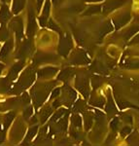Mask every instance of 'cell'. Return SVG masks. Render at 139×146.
Wrapping results in <instances>:
<instances>
[{"label": "cell", "mask_w": 139, "mask_h": 146, "mask_svg": "<svg viewBox=\"0 0 139 146\" xmlns=\"http://www.w3.org/2000/svg\"><path fill=\"white\" fill-rule=\"evenodd\" d=\"M139 42V34L136 37H134V39L132 40V43H138Z\"/></svg>", "instance_id": "cell-37"}, {"label": "cell", "mask_w": 139, "mask_h": 146, "mask_svg": "<svg viewBox=\"0 0 139 146\" xmlns=\"http://www.w3.org/2000/svg\"><path fill=\"white\" fill-rule=\"evenodd\" d=\"M44 0H37V11H40V9H41V6L42 4H43Z\"/></svg>", "instance_id": "cell-36"}, {"label": "cell", "mask_w": 139, "mask_h": 146, "mask_svg": "<svg viewBox=\"0 0 139 146\" xmlns=\"http://www.w3.org/2000/svg\"><path fill=\"white\" fill-rule=\"evenodd\" d=\"M130 128L129 127H126V128H124L122 129V131H121V135H122V136H126V135H128L129 133H130Z\"/></svg>", "instance_id": "cell-33"}, {"label": "cell", "mask_w": 139, "mask_h": 146, "mask_svg": "<svg viewBox=\"0 0 139 146\" xmlns=\"http://www.w3.org/2000/svg\"><path fill=\"white\" fill-rule=\"evenodd\" d=\"M1 1L3 2V3H7V2H9L10 0H1Z\"/></svg>", "instance_id": "cell-39"}, {"label": "cell", "mask_w": 139, "mask_h": 146, "mask_svg": "<svg viewBox=\"0 0 139 146\" xmlns=\"http://www.w3.org/2000/svg\"><path fill=\"white\" fill-rule=\"evenodd\" d=\"M58 67H52V66H49V67H44V68H41L37 71V76L39 78H49V77H52L58 72Z\"/></svg>", "instance_id": "cell-10"}, {"label": "cell", "mask_w": 139, "mask_h": 146, "mask_svg": "<svg viewBox=\"0 0 139 146\" xmlns=\"http://www.w3.org/2000/svg\"><path fill=\"white\" fill-rule=\"evenodd\" d=\"M58 128L60 129L61 131H64L67 128V115L65 117H63L58 123Z\"/></svg>", "instance_id": "cell-25"}, {"label": "cell", "mask_w": 139, "mask_h": 146, "mask_svg": "<svg viewBox=\"0 0 139 146\" xmlns=\"http://www.w3.org/2000/svg\"><path fill=\"white\" fill-rule=\"evenodd\" d=\"M126 2V0H111V1H107L103 5V12L104 13H109V12L114 11L115 9L124 5Z\"/></svg>", "instance_id": "cell-8"}, {"label": "cell", "mask_w": 139, "mask_h": 146, "mask_svg": "<svg viewBox=\"0 0 139 146\" xmlns=\"http://www.w3.org/2000/svg\"><path fill=\"white\" fill-rule=\"evenodd\" d=\"M25 4V0H14L13 1V7H12V11L15 15H18L21 11L23 9Z\"/></svg>", "instance_id": "cell-16"}, {"label": "cell", "mask_w": 139, "mask_h": 146, "mask_svg": "<svg viewBox=\"0 0 139 146\" xmlns=\"http://www.w3.org/2000/svg\"><path fill=\"white\" fill-rule=\"evenodd\" d=\"M30 48H31V43H30V40L28 39L23 44V46L21 47L20 49V52H19V55H18V58H24L26 56V55L29 53L30 51Z\"/></svg>", "instance_id": "cell-14"}, {"label": "cell", "mask_w": 139, "mask_h": 146, "mask_svg": "<svg viewBox=\"0 0 139 146\" xmlns=\"http://www.w3.org/2000/svg\"><path fill=\"white\" fill-rule=\"evenodd\" d=\"M14 118H15V112H10L9 114H7L6 115V117H5V119H4V129H6L10 127V125L12 123V121L14 120Z\"/></svg>", "instance_id": "cell-20"}, {"label": "cell", "mask_w": 139, "mask_h": 146, "mask_svg": "<svg viewBox=\"0 0 139 146\" xmlns=\"http://www.w3.org/2000/svg\"><path fill=\"white\" fill-rule=\"evenodd\" d=\"M13 46H14V40L12 38L7 40L5 44H4V46H2L1 50H0V60H5L7 56H9V54L11 53Z\"/></svg>", "instance_id": "cell-11"}, {"label": "cell", "mask_w": 139, "mask_h": 146, "mask_svg": "<svg viewBox=\"0 0 139 146\" xmlns=\"http://www.w3.org/2000/svg\"><path fill=\"white\" fill-rule=\"evenodd\" d=\"M51 60H54V56L49 55V54H40V55H37L36 58H35V60L37 62H47Z\"/></svg>", "instance_id": "cell-19"}, {"label": "cell", "mask_w": 139, "mask_h": 146, "mask_svg": "<svg viewBox=\"0 0 139 146\" xmlns=\"http://www.w3.org/2000/svg\"><path fill=\"white\" fill-rule=\"evenodd\" d=\"M70 60L74 64H85V63L88 62V58H87L85 52L81 50H77L74 52V54H72Z\"/></svg>", "instance_id": "cell-7"}, {"label": "cell", "mask_w": 139, "mask_h": 146, "mask_svg": "<svg viewBox=\"0 0 139 146\" xmlns=\"http://www.w3.org/2000/svg\"><path fill=\"white\" fill-rule=\"evenodd\" d=\"M52 84L49 83H38L34 85L31 89V96L34 102V106L39 108L47 100L51 92Z\"/></svg>", "instance_id": "cell-1"}, {"label": "cell", "mask_w": 139, "mask_h": 146, "mask_svg": "<svg viewBox=\"0 0 139 146\" xmlns=\"http://www.w3.org/2000/svg\"><path fill=\"white\" fill-rule=\"evenodd\" d=\"M118 104H119V106L121 108H126L128 106H132L133 107V105H131L130 103L128 102V101H124V100H118Z\"/></svg>", "instance_id": "cell-30"}, {"label": "cell", "mask_w": 139, "mask_h": 146, "mask_svg": "<svg viewBox=\"0 0 139 146\" xmlns=\"http://www.w3.org/2000/svg\"><path fill=\"white\" fill-rule=\"evenodd\" d=\"M9 38V30L4 27L0 28V41H6Z\"/></svg>", "instance_id": "cell-23"}, {"label": "cell", "mask_w": 139, "mask_h": 146, "mask_svg": "<svg viewBox=\"0 0 139 146\" xmlns=\"http://www.w3.org/2000/svg\"><path fill=\"white\" fill-rule=\"evenodd\" d=\"M32 114H33V107L28 106V107L25 108L24 112H23V117L25 118V120H27L32 116Z\"/></svg>", "instance_id": "cell-27"}, {"label": "cell", "mask_w": 139, "mask_h": 146, "mask_svg": "<svg viewBox=\"0 0 139 146\" xmlns=\"http://www.w3.org/2000/svg\"><path fill=\"white\" fill-rule=\"evenodd\" d=\"M72 49V40L68 34L60 39V46H58V53L63 56H67L69 52Z\"/></svg>", "instance_id": "cell-5"}, {"label": "cell", "mask_w": 139, "mask_h": 146, "mask_svg": "<svg viewBox=\"0 0 139 146\" xmlns=\"http://www.w3.org/2000/svg\"><path fill=\"white\" fill-rule=\"evenodd\" d=\"M117 123H118V119H114V120H113V121L111 122V125H110L111 129H114V131L117 129V126H118Z\"/></svg>", "instance_id": "cell-35"}, {"label": "cell", "mask_w": 139, "mask_h": 146, "mask_svg": "<svg viewBox=\"0 0 139 146\" xmlns=\"http://www.w3.org/2000/svg\"><path fill=\"white\" fill-rule=\"evenodd\" d=\"M36 32V21H35V15L34 11L32 9L31 5L28 7V25H27V29H26V34L28 38H31L32 36Z\"/></svg>", "instance_id": "cell-4"}, {"label": "cell", "mask_w": 139, "mask_h": 146, "mask_svg": "<svg viewBox=\"0 0 139 146\" xmlns=\"http://www.w3.org/2000/svg\"><path fill=\"white\" fill-rule=\"evenodd\" d=\"M23 66H24V62H23V60H20V62H18L17 63H15L10 69L8 75H7L6 81L9 82V83L15 81V80L18 78L19 73L21 72V70L23 69Z\"/></svg>", "instance_id": "cell-6"}, {"label": "cell", "mask_w": 139, "mask_h": 146, "mask_svg": "<svg viewBox=\"0 0 139 146\" xmlns=\"http://www.w3.org/2000/svg\"><path fill=\"white\" fill-rule=\"evenodd\" d=\"M11 17H12V15L10 13V10H9L8 6H7L6 4H3L1 10H0V23H7L11 19Z\"/></svg>", "instance_id": "cell-13"}, {"label": "cell", "mask_w": 139, "mask_h": 146, "mask_svg": "<svg viewBox=\"0 0 139 146\" xmlns=\"http://www.w3.org/2000/svg\"><path fill=\"white\" fill-rule=\"evenodd\" d=\"M37 131H38V126H37V125L31 127V128L28 129L26 136H25L24 142H27V141H30L31 139H33V137L36 135V133H37Z\"/></svg>", "instance_id": "cell-18"}, {"label": "cell", "mask_w": 139, "mask_h": 146, "mask_svg": "<svg viewBox=\"0 0 139 146\" xmlns=\"http://www.w3.org/2000/svg\"><path fill=\"white\" fill-rule=\"evenodd\" d=\"M93 116L91 113H86L85 114V125H86V129H89L93 124Z\"/></svg>", "instance_id": "cell-21"}, {"label": "cell", "mask_w": 139, "mask_h": 146, "mask_svg": "<svg viewBox=\"0 0 139 146\" xmlns=\"http://www.w3.org/2000/svg\"><path fill=\"white\" fill-rule=\"evenodd\" d=\"M48 27L49 28H51V29H53V30H56V31H58L60 32V27H58V25H56V23L54 22L52 19H50V21H49V23H48Z\"/></svg>", "instance_id": "cell-29"}, {"label": "cell", "mask_w": 139, "mask_h": 146, "mask_svg": "<svg viewBox=\"0 0 139 146\" xmlns=\"http://www.w3.org/2000/svg\"><path fill=\"white\" fill-rule=\"evenodd\" d=\"M101 10V7L100 6H91L87 10L86 12L84 13L85 16H89V15H93V14H96V13H99Z\"/></svg>", "instance_id": "cell-22"}, {"label": "cell", "mask_w": 139, "mask_h": 146, "mask_svg": "<svg viewBox=\"0 0 139 146\" xmlns=\"http://www.w3.org/2000/svg\"><path fill=\"white\" fill-rule=\"evenodd\" d=\"M71 76V71L69 69H64L60 75V80H66Z\"/></svg>", "instance_id": "cell-28"}, {"label": "cell", "mask_w": 139, "mask_h": 146, "mask_svg": "<svg viewBox=\"0 0 139 146\" xmlns=\"http://www.w3.org/2000/svg\"><path fill=\"white\" fill-rule=\"evenodd\" d=\"M129 20V14H124V15H119V17L114 19V23L116 25L117 28L122 27L124 25H126Z\"/></svg>", "instance_id": "cell-15"}, {"label": "cell", "mask_w": 139, "mask_h": 146, "mask_svg": "<svg viewBox=\"0 0 139 146\" xmlns=\"http://www.w3.org/2000/svg\"><path fill=\"white\" fill-rule=\"evenodd\" d=\"M76 86H77V88H78V90L81 92L85 96H88L89 88H88V82H87L86 79L81 78V77H80V78H77Z\"/></svg>", "instance_id": "cell-12"}, {"label": "cell", "mask_w": 139, "mask_h": 146, "mask_svg": "<svg viewBox=\"0 0 139 146\" xmlns=\"http://www.w3.org/2000/svg\"><path fill=\"white\" fill-rule=\"evenodd\" d=\"M30 101V98H29V95L27 93H24L22 96V102L23 104H28Z\"/></svg>", "instance_id": "cell-31"}, {"label": "cell", "mask_w": 139, "mask_h": 146, "mask_svg": "<svg viewBox=\"0 0 139 146\" xmlns=\"http://www.w3.org/2000/svg\"><path fill=\"white\" fill-rule=\"evenodd\" d=\"M60 88L55 89V90L53 91V94H52L50 100H54V98H56V96H60Z\"/></svg>", "instance_id": "cell-32"}, {"label": "cell", "mask_w": 139, "mask_h": 146, "mask_svg": "<svg viewBox=\"0 0 139 146\" xmlns=\"http://www.w3.org/2000/svg\"><path fill=\"white\" fill-rule=\"evenodd\" d=\"M34 80H35L34 69H32V66H28L26 69L23 72V74L21 75V77L18 80V83L16 84V86L14 87L12 92L18 93V92L25 90V89H27L28 87H30L33 84Z\"/></svg>", "instance_id": "cell-2"}, {"label": "cell", "mask_w": 139, "mask_h": 146, "mask_svg": "<svg viewBox=\"0 0 139 146\" xmlns=\"http://www.w3.org/2000/svg\"><path fill=\"white\" fill-rule=\"evenodd\" d=\"M50 11H51V2H50V0H47L44 5L43 12H42L41 16H40V18H39V22H40V25H41V27H45V25H47V23H48Z\"/></svg>", "instance_id": "cell-9"}, {"label": "cell", "mask_w": 139, "mask_h": 146, "mask_svg": "<svg viewBox=\"0 0 139 146\" xmlns=\"http://www.w3.org/2000/svg\"><path fill=\"white\" fill-rule=\"evenodd\" d=\"M4 67H5V65L4 64H2L1 62H0V74H1V72H2V70L4 69Z\"/></svg>", "instance_id": "cell-38"}, {"label": "cell", "mask_w": 139, "mask_h": 146, "mask_svg": "<svg viewBox=\"0 0 139 146\" xmlns=\"http://www.w3.org/2000/svg\"><path fill=\"white\" fill-rule=\"evenodd\" d=\"M86 1H99V0H86Z\"/></svg>", "instance_id": "cell-40"}, {"label": "cell", "mask_w": 139, "mask_h": 146, "mask_svg": "<svg viewBox=\"0 0 139 146\" xmlns=\"http://www.w3.org/2000/svg\"><path fill=\"white\" fill-rule=\"evenodd\" d=\"M52 111H53V109H52V107L49 106V105L44 107L43 109L40 111V122H41V123H45V122L49 119L50 115L52 114Z\"/></svg>", "instance_id": "cell-17"}, {"label": "cell", "mask_w": 139, "mask_h": 146, "mask_svg": "<svg viewBox=\"0 0 139 146\" xmlns=\"http://www.w3.org/2000/svg\"><path fill=\"white\" fill-rule=\"evenodd\" d=\"M71 121H72V124L74 127H76V128H81L82 120H81V117H80L79 115H73Z\"/></svg>", "instance_id": "cell-26"}, {"label": "cell", "mask_w": 139, "mask_h": 146, "mask_svg": "<svg viewBox=\"0 0 139 146\" xmlns=\"http://www.w3.org/2000/svg\"><path fill=\"white\" fill-rule=\"evenodd\" d=\"M9 29H11L13 32H15L16 37H17L19 41H22L23 38V35H24L23 19L21 17H16L12 19L10 23H9Z\"/></svg>", "instance_id": "cell-3"}, {"label": "cell", "mask_w": 139, "mask_h": 146, "mask_svg": "<svg viewBox=\"0 0 139 146\" xmlns=\"http://www.w3.org/2000/svg\"><path fill=\"white\" fill-rule=\"evenodd\" d=\"M66 110L65 109H63V108H61V109H58V111H56L55 114H54V116L51 118V122L53 123V122H56V120H58L60 118V117H62V116H64V113Z\"/></svg>", "instance_id": "cell-24"}, {"label": "cell", "mask_w": 139, "mask_h": 146, "mask_svg": "<svg viewBox=\"0 0 139 146\" xmlns=\"http://www.w3.org/2000/svg\"><path fill=\"white\" fill-rule=\"evenodd\" d=\"M106 110H107L109 113H111L113 112L115 110V108H114V105H113V103H112V101H109V104L107 105V107H106Z\"/></svg>", "instance_id": "cell-34"}]
</instances>
